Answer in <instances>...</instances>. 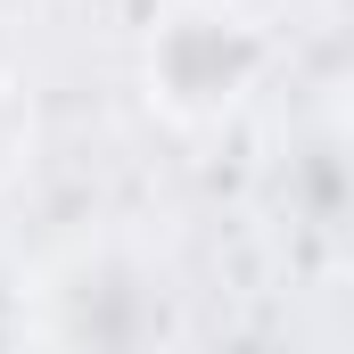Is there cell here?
Masks as SVG:
<instances>
[{
  "mask_svg": "<svg viewBox=\"0 0 354 354\" xmlns=\"http://www.w3.org/2000/svg\"><path fill=\"white\" fill-rule=\"evenodd\" d=\"M272 41L264 25L231 0H181L174 17H157L149 50H140V83L174 124H223L248 107V91L264 83Z\"/></svg>",
  "mask_w": 354,
  "mask_h": 354,
  "instance_id": "2",
  "label": "cell"
},
{
  "mask_svg": "<svg viewBox=\"0 0 354 354\" xmlns=\"http://www.w3.org/2000/svg\"><path fill=\"white\" fill-rule=\"evenodd\" d=\"M8 157H17V99L0 91V174H8Z\"/></svg>",
  "mask_w": 354,
  "mask_h": 354,
  "instance_id": "3",
  "label": "cell"
},
{
  "mask_svg": "<svg viewBox=\"0 0 354 354\" xmlns=\"http://www.w3.org/2000/svg\"><path fill=\"white\" fill-rule=\"evenodd\" d=\"M33 354H181L189 305L181 280L132 239H83L25 297Z\"/></svg>",
  "mask_w": 354,
  "mask_h": 354,
  "instance_id": "1",
  "label": "cell"
}]
</instances>
